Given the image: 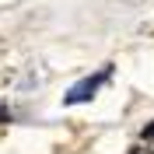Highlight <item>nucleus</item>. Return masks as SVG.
<instances>
[{"label":"nucleus","mask_w":154,"mask_h":154,"mask_svg":"<svg viewBox=\"0 0 154 154\" xmlns=\"http://www.w3.org/2000/svg\"><path fill=\"white\" fill-rule=\"evenodd\" d=\"M109 77H112V67H105V70H98V74L84 77L81 84H74L67 95H63V105H81V102H91V98H95V91L105 84Z\"/></svg>","instance_id":"obj_1"},{"label":"nucleus","mask_w":154,"mask_h":154,"mask_svg":"<svg viewBox=\"0 0 154 154\" xmlns=\"http://www.w3.org/2000/svg\"><path fill=\"white\" fill-rule=\"evenodd\" d=\"M144 137H147V140H154V123H151V126L144 130Z\"/></svg>","instance_id":"obj_2"},{"label":"nucleus","mask_w":154,"mask_h":154,"mask_svg":"<svg viewBox=\"0 0 154 154\" xmlns=\"http://www.w3.org/2000/svg\"><path fill=\"white\" fill-rule=\"evenodd\" d=\"M130 154H137V151H130Z\"/></svg>","instance_id":"obj_3"}]
</instances>
